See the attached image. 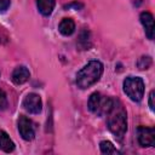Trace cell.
Here are the masks:
<instances>
[{
	"label": "cell",
	"instance_id": "11",
	"mask_svg": "<svg viewBox=\"0 0 155 155\" xmlns=\"http://www.w3.org/2000/svg\"><path fill=\"white\" fill-rule=\"evenodd\" d=\"M0 149L5 153H12L15 150V143L12 142L10 136L2 130H0Z\"/></svg>",
	"mask_w": 155,
	"mask_h": 155
},
{
	"label": "cell",
	"instance_id": "17",
	"mask_svg": "<svg viewBox=\"0 0 155 155\" xmlns=\"http://www.w3.org/2000/svg\"><path fill=\"white\" fill-rule=\"evenodd\" d=\"M11 5V0H0V11L5 12Z\"/></svg>",
	"mask_w": 155,
	"mask_h": 155
},
{
	"label": "cell",
	"instance_id": "16",
	"mask_svg": "<svg viewBox=\"0 0 155 155\" xmlns=\"http://www.w3.org/2000/svg\"><path fill=\"white\" fill-rule=\"evenodd\" d=\"M7 107V98H6V93L0 90V110L5 109Z\"/></svg>",
	"mask_w": 155,
	"mask_h": 155
},
{
	"label": "cell",
	"instance_id": "14",
	"mask_svg": "<svg viewBox=\"0 0 155 155\" xmlns=\"http://www.w3.org/2000/svg\"><path fill=\"white\" fill-rule=\"evenodd\" d=\"M99 148H101V151L103 154H120V151L109 140H102L99 143Z\"/></svg>",
	"mask_w": 155,
	"mask_h": 155
},
{
	"label": "cell",
	"instance_id": "9",
	"mask_svg": "<svg viewBox=\"0 0 155 155\" xmlns=\"http://www.w3.org/2000/svg\"><path fill=\"white\" fill-rule=\"evenodd\" d=\"M139 19H140V23L144 27L147 38L149 40H153L154 39V17H153V15L148 11H144V12L140 13Z\"/></svg>",
	"mask_w": 155,
	"mask_h": 155
},
{
	"label": "cell",
	"instance_id": "19",
	"mask_svg": "<svg viewBox=\"0 0 155 155\" xmlns=\"http://www.w3.org/2000/svg\"><path fill=\"white\" fill-rule=\"evenodd\" d=\"M149 108L153 111L155 109V107H154V91H150V94H149Z\"/></svg>",
	"mask_w": 155,
	"mask_h": 155
},
{
	"label": "cell",
	"instance_id": "6",
	"mask_svg": "<svg viewBox=\"0 0 155 155\" xmlns=\"http://www.w3.org/2000/svg\"><path fill=\"white\" fill-rule=\"evenodd\" d=\"M137 140L140 147L155 145V130L153 127L139 126L137 128Z\"/></svg>",
	"mask_w": 155,
	"mask_h": 155
},
{
	"label": "cell",
	"instance_id": "1",
	"mask_svg": "<svg viewBox=\"0 0 155 155\" xmlns=\"http://www.w3.org/2000/svg\"><path fill=\"white\" fill-rule=\"evenodd\" d=\"M107 116H108L107 124H108L109 131L117 139L121 140L127 131V114H126L125 108L119 101L114 99L113 108L110 109Z\"/></svg>",
	"mask_w": 155,
	"mask_h": 155
},
{
	"label": "cell",
	"instance_id": "15",
	"mask_svg": "<svg viewBox=\"0 0 155 155\" xmlns=\"http://www.w3.org/2000/svg\"><path fill=\"white\" fill-rule=\"evenodd\" d=\"M151 64H153V59H151V57H149V56H142V57L138 59V62H137V65H138V68H139L140 70L149 69Z\"/></svg>",
	"mask_w": 155,
	"mask_h": 155
},
{
	"label": "cell",
	"instance_id": "3",
	"mask_svg": "<svg viewBox=\"0 0 155 155\" xmlns=\"http://www.w3.org/2000/svg\"><path fill=\"white\" fill-rule=\"evenodd\" d=\"M114 99L102 94L101 92H93L88 98V109L97 116H105L113 108Z\"/></svg>",
	"mask_w": 155,
	"mask_h": 155
},
{
	"label": "cell",
	"instance_id": "18",
	"mask_svg": "<svg viewBox=\"0 0 155 155\" xmlns=\"http://www.w3.org/2000/svg\"><path fill=\"white\" fill-rule=\"evenodd\" d=\"M70 7H74L75 10H79V8H82V7H84V5H82L81 2L74 1V2H71V4H69V5H65V6H64V8H70Z\"/></svg>",
	"mask_w": 155,
	"mask_h": 155
},
{
	"label": "cell",
	"instance_id": "5",
	"mask_svg": "<svg viewBox=\"0 0 155 155\" xmlns=\"http://www.w3.org/2000/svg\"><path fill=\"white\" fill-rule=\"evenodd\" d=\"M22 107L30 114H39L42 110L41 97L38 93H28L22 102Z\"/></svg>",
	"mask_w": 155,
	"mask_h": 155
},
{
	"label": "cell",
	"instance_id": "7",
	"mask_svg": "<svg viewBox=\"0 0 155 155\" xmlns=\"http://www.w3.org/2000/svg\"><path fill=\"white\" fill-rule=\"evenodd\" d=\"M18 131L24 140H31L35 136V127L33 121L24 115H21L18 119Z\"/></svg>",
	"mask_w": 155,
	"mask_h": 155
},
{
	"label": "cell",
	"instance_id": "12",
	"mask_svg": "<svg viewBox=\"0 0 155 155\" xmlns=\"http://www.w3.org/2000/svg\"><path fill=\"white\" fill-rule=\"evenodd\" d=\"M36 6L42 16H50L54 8V0H36Z\"/></svg>",
	"mask_w": 155,
	"mask_h": 155
},
{
	"label": "cell",
	"instance_id": "13",
	"mask_svg": "<svg viewBox=\"0 0 155 155\" xmlns=\"http://www.w3.org/2000/svg\"><path fill=\"white\" fill-rule=\"evenodd\" d=\"M91 45L92 44H91L90 31H88V29L84 28L80 31V35H79V39H78V46L80 47V50H90Z\"/></svg>",
	"mask_w": 155,
	"mask_h": 155
},
{
	"label": "cell",
	"instance_id": "8",
	"mask_svg": "<svg viewBox=\"0 0 155 155\" xmlns=\"http://www.w3.org/2000/svg\"><path fill=\"white\" fill-rule=\"evenodd\" d=\"M29 78H30V71L24 65L16 67L11 75V80L15 85H23L24 82H27L29 80Z\"/></svg>",
	"mask_w": 155,
	"mask_h": 155
},
{
	"label": "cell",
	"instance_id": "2",
	"mask_svg": "<svg viewBox=\"0 0 155 155\" xmlns=\"http://www.w3.org/2000/svg\"><path fill=\"white\" fill-rule=\"evenodd\" d=\"M104 70L103 64L99 61H91L84 68L76 73V86L81 90H86L94 85L102 76Z\"/></svg>",
	"mask_w": 155,
	"mask_h": 155
},
{
	"label": "cell",
	"instance_id": "10",
	"mask_svg": "<svg viewBox=\"0 0 155 155\" xmlns=\"http://www.w3.org/2000/svg\"><path fill=\"white\" fill-rule=\"evenodd\" d=\"M58 30L62 35L69 36L75 31V22L71 18H63L58 24Z\"/></svg>",
	"mask_w": 155,
	"mask_h": 155
},
{
	"label": "cell",
	"instance_id": "4",
	"mask_svg": "<svg viewBox=\"0 0 155 155\" xmlns=\"http://www.w3.org/2000/svg\"><path fill=\"white\" fill-rule=\"evenodd\" d=\"M144 81L138 76H127L124 80V92L133 102H140L144 96Z\"/></svg>",
	"mask_w": 155,
	"mask_h": 155
}]
</instances>
